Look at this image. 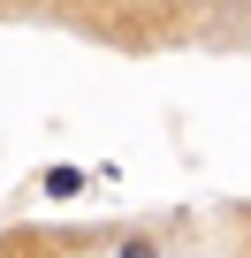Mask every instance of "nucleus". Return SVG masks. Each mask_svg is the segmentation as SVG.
<instances>
[]
</instances>
